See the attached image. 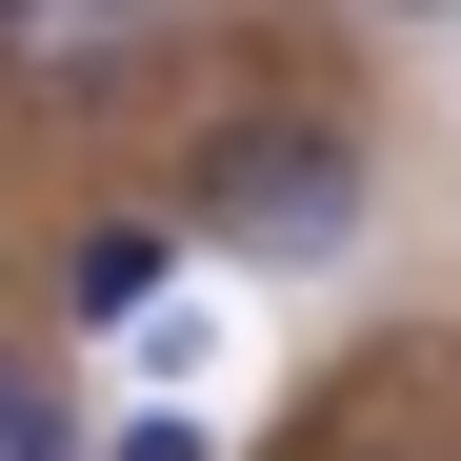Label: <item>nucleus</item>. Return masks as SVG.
I'll list each match as a JSON object with an SVG mask.
<instances>
[{"label": "nucleus", "mask_w": 461, "mask_h": 461, "mask_svg": "<svg viewBox=\"0 0 461 461\" xmlns=\"http://www.w3.org/2000/svg\"><path fill=\"white\" fill-rule=\"evenodd\" d=\"M101 461H221V421L201 402H140V421H101Z\"/></svg>", "instance_id": "obj_5"}, {"label": "nucleus", "mask_w": 461, "mask_h": 461, "mask_svg": "<svg viewBox=\"0 0 461 461\" xmlns=\"http://www.w3.org/2000/svg\"><path fill=\"white\" fill-rule=\"evenodd\" d=\"M0 21H21V0H0Z\"/></svg>", "instance_id": "obj_7"}, {"label": "nucleus", "mask_w": 461, "mask_h": 461, "mask_svg": "<svg viewBox=\"0 0 461 461\" xmlns=\"http://www.w3.org/2000/svg\"><path fill=\"white\" fill-rule=\"evenodd\" d=\"M161 281H181V221H161V201L60 221V321H161Z\"/></svg>", "instance_id": "obj_2"}, {"label": "nucleus", "mask_w": 461, "mask_h": 461, "mask_svg": "<svg viewBox=\"0 0 461 461\" xmlns=\"http://www.w3.org/2000/svg\"><path fill=\"white\" fill-rule=\"evenodd\" d=\"M0 60H41V81H81V60H140V0H21Z\"/></svg>", "instance_id": "obj_4"}, {"label": "nucleus", "mask_w": 461, "mask_h": 461, "mask_svg": "<svg viewBox=\"0 0 461 461\" xmlns=\"http://www.w3.org/2000/svg\"><path fill=\"white\" fill-rule=\"evenodd\" d=\"M361 201H381V140H361V101H321V81H261V101H221L201 121V161H181V241H221V261H261V281H301V261H341L361 241Z\"/></svg>", "instance_id": "obj_1"}, {"label": "nucleus", "mask_w": 461, "mask_h": 461, "mask_svg": "<svg viewBox=\"0 0 461 461\" xmlns=\"http://www.w3.org/2000/svg\"><path fill=\"white\" fill-rule=\"evenodd\" d=\"M0 461H101V421L60 402V361H41L21 321H0Z\"/></svg>", "instance_id": "obj_3"}, {"label": "nucleus", "mask_w": 461, "mask_h": 461, "mask_svg": "<svg viewBox=\"0 0 461 461\" xmlns=\"http://www.w3.org/2000/svg\"><path fill=\"white\" fill-rule=\"evenodd\" d=\"M361 21H461V0H361Z\"/></svg>", "instance_id": "obj_6"}]
</instances>
